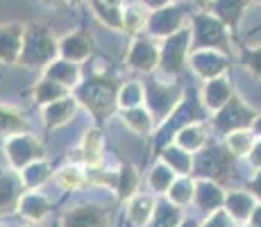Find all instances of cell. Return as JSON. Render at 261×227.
<instances>
[{"label": "cell", "mask_w": 261, "mask_h": 227, "mask_svg": "<svg viewBox=\"0 0 261 227\" xmlns=\"http://www.w3.org/2000/svg\"><path fill=\"white\" fill-rule=\"evenodd\" d=\"M118 89L120 84L112 75H93L75 87L73 95L80 100L95 120H107L114 112H118Z\"/></svg>", "instance_id": "cell-1"}, {"label": "cell", "mask_w": 261, "mask_h": 227, "mask_svg": "<svg viewBox=\"0 0 261 227\" xmlns=\"http://www.w3.org/2000/svg\"><path fill=\"white\" fill-rule=\"evenodd\" d=\"M237 161L239 157L229 153V148L223 143V139L212 136L207 141V145L193 155V178H204L225 184L237 170Z\"/></svg>", "instance_id": "cell-2"}, {"label": "cell", "mask_w": 261, "mask_h": 227, "mask_svg": "<svg viewBox=\"0 0 261 227\" xmlns=\"http://www.w3.org/2000/svg\"><path fill=\"white\" fill-rule=\"evenodd\" d=\"M145 87V107L152 112L154 120L164 123L170 114L177 109V105L182 103L187 89L173 78H164L159 73H150L148 80L143 82Z\"/></svg>", "instance_id": "cell-3"}, {"label": "cell", "mask_w": 261, "mask_h": 227, "mask_svg": "<svg viewBox=\"0 0 261 227\" xmlns=\"http://www.w3.org/2000/svg\"><path fill=\"white\" fill-rule=\"evenodd\" d=\"M209 114L207 107L202 105V100H200V93H195V91H187L182 98V103L177 105V109H175L173 114L168 116L164 123L157 125V130H154L152 134V141H154V153H157L159 148H164L166 143L173 141V136L177 134V130H182L184 125L193 123V120H209Z\"/></svg>", "instance_id": "cell-4"}, {"label": "cell", "mask_w": 261, "mask_h": 227, "mask_svg": "<svg viewBox=\"0 0 261 227\" xmlns=\"http://www.w3.org/2000/svg\"><path fill=\"white\" fill-rule=\"evenodd\" d=\"M191 41H193V50L214 48L225 55H232V30L207 9H200L191 16Z\"/></svg>", "instance_id": "cell-5"}, {"label": "cell", "mask_w": 261, "mask_h": 227, "mask_svg": "<svg viewBox=\"0 0 261 227\" xmlns=\"http://www.w3.org/2000/svg\"><path fill=\"white\" fill-rule=\"evenodd\" d=\"M259 112L254 107H250L239 93H234L229 98V103L225 107H220L218 112H214L209 116V130L214 132V136L223 139L225 134L237 132V130H248L254 125Z\"/></svg>", "instance_id": "cell-6"}, {"label": "cell", "mask_w": 261, "mask_h": 227, "mask_svg": "<svg viewBox=\"0 0 261 227\" xmlns=\"http://www.w3.org/2000/svg\"><path fill=\"white\" fill-rule=\"evenodd\" d=\"M162 45V57H159V75L164 78L177 80L184 73V68L189 66V57L193 50V41H191V23L187 28H182L179 32L170 34V37L159 41Z\"/></svg>", "instance_id": "cell-7"}, {"label": "cell", "mask_w": 261, "mask_h": 227, "mask_svg": "<svg viewBox=\"0 0 261 227\" xmlns=\"http://www.w3.org/2000/svg\"><path fill=\"white\" fill-rule=\"evenodd\" d=\"M59 57V39H55L43 28H34L25 32V43L18 64L25 68L43 70Z\"/></svg>", "instance_id": "cell-8"}, {"label": "cell", "mask_w": 261, "mask_h": 227, "mask_svg": "<svg viewBox=\"0 0 261 227\" xmlns=\"http://www.w3.org/2000/svg\"><path fill=\"white\" fill-rule=\"evenodd\" d=\"M191 16L193 14L189 12V7L184 3H170L159 9H150V21H148V28H145V34L162 41V39L187 28L191 23Z\"/></svg>", "instance_id": "cell-9"}, {"label": "cell", "mask_w": 261, "mask_h": 227, "mask_svg": "<svg viewBox=\"0 0 261 227\" xmlns=\"http://www.w3.org/2000/svg\"><path fill=\"white\" fill-rule=\"evenodd\" d=\"M5 155H7V161L12 168L23 170L25 166L34 164L39 159H46V148H43L41 139L34 136L32 132H18L5 139L3 143Z\"/></svg>", "instance_id": "cell-10"}, {"label": "cell", "mask_w": 261, "mask_h": 227, "mask_svg": "<svg viewBox=\"0 0 261 227\" xmlns=\"http://www.w3.org/2000/svg\"><path fill=\"white\" fill-rule=\"evenodd\" d=\"M159 57H162V45L159 39L150 34H137L129 43V50L125 55V66L137 70V73L150 75L159 70Z\"/></svg>", "instance_id": "cell-11"}, {"label": "cell", "mask_w": 261, "mask_h": 227, "mask_svg": "<svg viewBox=\"0 0 261 227\" xmlns=\"http://www.w3.org/2000/svg\"><path fill=\"white\" fill-rule=\"evenodd\" d=\"M189 68L193 70L195 78L207 82V80L220 78V75L227 73L229 55L220 53V50H214V48H195V50H191Z\"/></svg>", "instance_id": "cell-12"}, {"label": "cell", "mask_w": 261, "mask_h": 227, "mask_svg": "<svg viewBox=\"0 0 261 227\" xmlns=\"http://www.w3.org/2000/svg\"><path fill=\"white\" fill-rule=\"evenodd\" d=\"M25 191H28V186L23 182L21 170H0V216L18 214V205H21Z\"/></svg>", "instance_id": "cell-13"}, {"label": "cell", "mask_w": 261, "mask_h": 227, "mask_svg": "<svg viewBox=\"0 0 261 227\" xmlns=\"http://www.w3.org/2000/svg\"><path fill=\"white\" fill-rule=\"evenodd\" d=\"M59 227H109V214L105 207L93 203L75 205L62 214Z\"/></svg>", "instance_id": "cell-14"}, {"label": "cell", "mask_w": 261, "mask_h": 227, "mask_svg": "<svg viewBox=\"0 0 261 227\" xmlns=\"http://www.w3.org/2000/svg\"><path fill=\"white\" fill-rule=\"evenodd\" d=\"M25 25L21 23H5L0 25V64L14 66L18 64L25 43Z\"/></svg>", "instance_id": "cell-15"}, {"label": "cell", "mask_w": 261, "mask_h": 227, "mask_svg": "<svg viewBox=\"0 0 261 227\" xmlns=\"http://www.w3.org/2000/svg\"><path fill=\"white\" fill-rule=\"evenodd\" d=\"M225 195H227V191L223 189V184H220V182L204 180V178H195L193 207L202 211L204 216H209V214H214V211L223 209Z\"/></svg>", "instance_id": "cell-16"}, {"label": "cell", "mask_w": 261, "mask_h": 227, "mask_svg": "<svg viewBox=\"0 0 261 227\" xmlns=\"http://www.w3.org/2000/svg\"><path fill=\"white\" fill-rule=\"evenodd\" d=\"M80 109V100L75 95H66V98H59L55 103H48L41 107V120L46 130H59L64 125H68L75 118Z\"/></svg>", "instance_id": "cell-17"}, {"label": "cell", "mask_w": 261, "mask_h": 227, "mask_svg": "<svg viewBox=\"0 0 261 227\" xmlns=\"http://www.w3.org/2000/svg\"><path fill=\"white\" fill-rule=\"evenodd\" d=\"M75 155H77V157L68 159V161L84 164L87 168L102 166V157H105V134H102V130H100V128H89L87 132H84L82 141H80Z\"/></svg>", "instance_id": "cell-18"}, {"label": "cell", "mask_w": 261, "mask_h": 227, "mask_svg": "<svg viewBox=\"0 0 261 227\" xmlns=\"http://www.w3.org/2000/svg\"><path fill=\"white\" fill-rule=\"evenodd\" d=\"M234 93H237V91H234L232 82L227 80V75H220V78L207 80V82L202 84V89H200V100H202V105L207 107V112L214 114V112H218L220 107H225Z\"/></svg>", "instance_id": "cell-19"}, {"label": "cell", "mask_w": 261, "mask_h": 227, "mask_svg": "<svg viewBox=\"0 0 261 227\" xmlns=\"http://www.w3.org/2000/svg\"><path fill=\"white\" fill-rule=\"evenodd\" d=\"M93 53V39L84 30H75L59 39V57L71 59V62L82 64L84 59H89Z\"/></svg>", "instance_id": "cell-20"}, {"label": "cell", "mask_w": 261, "mask_h": 227, "mask_svg": "<svg viewBox=\"0 0 261 227\" xmlns=\"http://www.w3.org/2000/svg\"><path fill=\"white\" fill-rule=\"evenodd\" d=\"M50 209H53V203L46 193H41L39 189H28L21 198V205H18V216L28 223H41L50 214Z\"/></svg>", "instance_id": "cell-21"}, {"label": "cell", "mask_w": 261, "mask_h": 227, "mask_svg": "<svg viewBox=\"0 0 261 227\" xmlns=\"http://www.w3.org/2000/svg\"><path fill=\"white\" fill-rule=\"evenodd\" d=\"M118 114H120V123L129 132L139 136H152L154 130H157V120H154L152 112L145 105H139V107H132V109H118Z\"/></svg>", "instance_id": "cell-22"}, {"label": "cell", "mask_w": 261, "mask_h": 227, "mask_svg": "<svg viewBox=\"0 0 261 227\" xmlns=\"http://www.w3.org/2000/svg\"><path fill=\"white\" fill-rule=\"evenodd\" d=\"M257 205H259V200L254 198L252 191H239L237 189V191H227L223 209L227 211L239 225H243L250 220V216H252V211Z\"/></svg>", "instance_id": "cell-23"}, {"label": "cell", "mask_w": 261, "mask_h": 227, "mask_svg": "<svg viewBox=\"0 0 261 227\" xmlns=\"http://www.w3.org/2000/svg\"><path fill=\"white\" fill-rule=\"evenodd\" d=\"M209 139H212V134H209L207 120H193V123L184 125L182 130H177V134L173 136L175 143L182 145L184 150H189V153H193V155L198 153V150H202Z\"/></svg>", "instance_id": "cell-24"}, {"label": "cell", "mask_w": 261, "mask_h": 227, "mask_svg": "<svg viewBox=\"0 0 261 227\" xmlns=\"http://www.w3.org/2000/svg\"><path fill=\"white\" fill-rule=\"evenodd\" d=\"M43 78H50V80H55V82L64 84L66 89L75 91V87L82 82V68H80L77 62L57 57L53 64H48V66L43 68Z\"/></svg>", "instance_id": "cell-25"}, {"label": "cell", "mask_w": 261, "mask_h": 227, "mask_svg": "<svg viewBox=\"0 0 261 227\" xmlns=\"http://www.w3.org/2000/svg\"><path fill=\"white\" fill-rule=\"evenodd\" d=\"M157 195L152 193H134L129 200H125V218L132 227H145L154 211Z\"/></svg>", "instance_id": "cell-26"}, {"label": "cell", "mask_w": 261, "mask_h": 227, "mask_svg": "<svg viewBox=\"0 0 261 227\" xmlns=\"http://www.w3.org/2000/svg\"><path fill=\"white\" fill-rule=\"evenodd\" d=\"M248 5H250V0H212L204 9L212 12L214 16H218L232 32H237V28H239L241 18H243L245 9H248Z\"/></svg>", "instance_id": "cell-27"}, {"label": "cell", "mask_w": 261, "mask_h": 227, "mask_svg": "<svg viewBox=\"0 0 261 227\" xmlns=\"http://www.w3.org/2000/svg\"><path fill=\"white\" fill-rule=\"evenodd\" d=\"M184 220V207L175 205L166 195H157L154 211L145 227H177Z\"/></svg>", "instance_id": "cell-28"}, {"label": "cell", "mask_w": 261, "mask_h": 227, "mask_svg": "<svg viewBox=\"0 0 261 227\" xmlns=\"http://www.w3.org/2000/svg\"><path fill=\"white\" fill-rule=\"evenodd\" d=\"M55 184L62 191H77L82 189L84 184H89V168L84 164H77V161H68L62 168L55 170Z\"/></svg>", "instance_id": "cell-29"}, {"label": "cell", "mask_w": 261, "mask_h": 227, "mask_svg": "<svg viewBox=\"0 0 261 227\" xmlns=\"http://www.w3.org/2000/svg\"><path fill=\"white\" fill-rule=\"evenodd\" d=\"M157 157L162 161H166L177 175H193V153L184 150L182 145H177L175 141H170L164 148H159Z\"/></svg>", "instance_id": "cell-30"}, {"label": "cell", "mask_w": 261, "mask_h": 227, "mask_svg": "<svg viewBox=\"0 0 261 227\" xmlns=\"http://www.w3.org/2000/svg\"><path fill=\"white\" fill-rule=\"evenodd\" d=\"M175 180H177V173L170 168L166 161L157 159L152 164V168L148 170L145 184H148V189H150V193H152V195H166Z\"/></svg>", "instance_id": "cell-31"}, {"label": "cell", "mask_w": 261, "mask_h": 227, "mask_svg": "<svg viewBox=\"0 0 261 227\" xmlns=\"http://www.w3.org/2000/svg\"><path fill=\"white\" fill-rule=\"evenodd\" d=\"M89 7H91V14L100 25L123 32V5H109L105 0H89Z\"/></svg>", "instance_id": "cell-32"}, {"label": "cell", "mask_w": 261, "mask_h": 227, "mask_svg": "<svg viewBox=\"0 0 261 227\" xmlns=\"http://www.w3.org/2000/svg\"><path fill=\"white\" fill-rule=\"evenodd\" d=\"M139 170L132 164H120L116 168V182H114V193L118 200H129L134 193H139Z\"/></svg>", "instance_id": "cell-33"}, {"label": "cell", "mask_w": 261, "mask_h": 227, "mask_svg": "<svg viewBox=\"0 0 261 227\" xmlns=\"http://www.w3.org/2000/svg\"><path fill=\"white\" fill-rule=\"evenodd\" d=\"M150 21V7H145L143 3H132L127 7H123V32L132 34H143Z\"/></svg>", "instance_id": "cell-34"}, {"label": "cell", "mask_w": 261, "mask_h": 227, "mask_svg": "<svg viewBox=\"0 0 261 227\" xmlns=\"http://www.w3.org/2000/svg\"><path fill=\"white\" fill-rule=\"evenodd\" d=\"M71 93H73L71 89H66L64 84L55 82V80H50V78H43V75L32 87V98L39 107H43V105H48V103H55V100H59V98H66V95H71Z\"/></svg>", "instance_id": "cell-35"}, {"label": "cell", "mask_w": 261, "mask_h": 227, "mask_svg": "<svg viewBox=\"0 0 261 227\" xmlns=\"http://www.w3.org/2000/svg\"><path fill=\"white\" fill-rule=\"evenodd\" d=\"M254 141H257V132L252 128L248 130H237V132H229L223 136V143L229 148V153L237 155L239 159H245L248 153L252 150Z\"/></svg>", "instance_id": "cell-36"}, {"label": "cell", "mask_w": 261, "mask_h": 227, "mask_svg": "<svg viewBox=\"0 0 261 227\" xmlns=\"http://www.w3.org/2000/svg\"><path fill=\"white\" fill-rule=\"evenodd\" d=\"M21 175H23V182L28 189H41V186H46L48 182L55 178V170L46 159H39V161H34V164L25 166L21 170Z\"/></svg>", "instance_id": "cell-37"}, {"label": "cell", "mask_w": 261, "mask_h": 227, "mask_svg": "<svg viewBox=\"0 0 261 227\" xmlns=\"http://www.w3.org/2000/svg\"><path fill=\"white\" fill-rule=\"evenodd\" d=\"M193 193H195V178L193 175H177V180L173 182V186L168 189L166 198L173 200L179 207L193 205Z\"/></svg>", "instance_id": "cell-38"}, {"label": "cell", "mask_w": 261, "mask_h": 227, "mask_svg": "<svg viewBox=\"0 0 261 227\" xmlns=\"http://www.w3.org/2000/svg\"><path fill=\"white\" fill-rule=\"evenodd\" d=\"M145 105V87L139 80H129L123 82L118 89V109H132Z\"/></svg>", "instance_id": "cell-39"}, {"label": "cell", "mask_w": 261, "mask_h": 227, "mask_svg": "<svg viewBox=\"0 0 261 227\" xmlns=\"http://www.w3.org/2000/svg\"><path fill=\"white\" fill-rule=\"evenodd\" d=\"M18 132H28V123L23 120V116L16 109L0 105V139H7Z\"/></svg>", "instance_id": "cell-40"}, {"label": "cell", "mask_w": 261, "mask_h": 227, "mask_svg": "<svg viewBox=\"0 0 261 227\" xmlns=\"http://www.w3.org/2000/svg\"><path fill=\"white\" fill-rule=\"evenodd\" d=\"M239 62L248 73H252L254 78L261 80V45H254V48H241Z\"/></svg>", "instance_id": "cell-41"}, {"label": "cell", "mask_w": 261, "mask_h": 227, "mask_svg": "<svg viewBox=\"0 0 261 227\" xmlns=\"http://www.w3.org/2000/svg\"><path fill=\"white\" fill-rule=\"evenodd\" d=\"M200 227H239V223L225 209H218V211H214V214H209L207 218L200 223Z\"/></svg>", "instance_id": "cell-42"}, {"label": "cell", "mask_w": 261, "mask_h": 227, "mask_svg": "<svg viewBox=\"0 0 261 227\" xmlns=\"http://www.w3.org/2000/svg\"><path fill=\"white\" fill-rule=\"evenodd\" d=\"M245 159H248V164H250V168L252 170H261V136H257L252 150L248 153V157Z\"/></svg>", "instance_id": "cell-43"}, {"label": "cell", "mask_w": 261, "mask_h": 227, "mask_svg": "<svg viewBox=\"0 0 261 227\" xmlns=\"http://www.w3.org/2000/svg\"><path fill=\"white\" fill-rule=\"evenodd\" d=\"M248 191H252L254 198L261 203V170H254V175L248 182Z\"/></svg>", "instance_id": "cell-44"}, {"label": "cell", "mask_w": 261, "mask_h": 227, "mask_svg": "<svg viewBox=\"0 0 261 227\" xmlns=\"http://www.w3.org/2000/svg\"><path fill=\"white\" fill-rule=\"evenodd\" d=\"M248 225H252V227H261V203H259L257 207H254V211H252V216H250Z\"/></svg>", "instance_id": "cell-45"}, {"label": "cell", "mask_w": 261, "mask_h": 227, "mask_svg": "<svg viewBox=\"0 0 261 227\" xmlns=\"http://www.w3.org/2000/svg\"><path fill=\"white\" fill-rule=\"evenodd\" d=\"M141 3L145 5V7H150V9H159V7H164V5L175 3V0H141Z\"/></svg>", "instance_id": "cell-46"}, {"label": "cell", "mask_w": 261, "mask_h": 227, "mask_svg": "<svg viewBox=\"0 0 261 227\" xmlns=\"http://www.w3.org/2000/svg\"><path fill=\"white\" fill-rule=\"evenodd\" d=\"M177 227H200V223H198V220H195V218H184V220H182V223H179Z\"/></svg>", "instance_id": "cell-47"}, {"label": "cell", "mask_w": 261, "mask_h": 227, "mask_svg": "<svg viewBox=\"0 0 261 227\" xmlns=\"http://www.w3.org/2000/svg\"><path fill=\"white\" fill-rule=\"evenodd\" d=\"M252 130L257 132V136H261V114L257 116V120H254V125H252Z\"/></svg>", "instance_id": "cell-48"}, {"label": "cell", "mask_w": 261, "mask_h": 227, "mask_svg": "<svg viewBox=\"0 0 261 227\" xmlns=\"http://www.w3.org/2000/svg\"><path fill=\"white\" fill-rule=\"evenodd\" d=\"M193 3H195V5H200V7L204 9V7H207V5H209V3H212V0H193Z\"/></svg>", "instance_id": "cell-49"}, {"label": "cell", "mask_w": 261, "mask_h": 227, "mask_svg": "<svg viewBox=\"0 0 261 227\" xmlns=\"http://www.w3.org/2000/svg\"><path fill=\"white\" fill-rule=\"evenodd\" d=\"M105 3H109V5H123V0H105Z\"/></svg>", "instance_id": "cell-50"}, {"label": "cell", "mask_w": 261, "mask_h": 227, "mask_svg": "<svg viewBox=\"0 0 261 227\" xmlns=\"http://www.w3.org/2000/svg\"><path fill=\"white\" fill-rule=\"evenodd\" d=\"M66 3H71V5H82V3H87V0H66Z\"/></svg>", "instance_id": "cell-51"}, {"label": "cell", "mask_w": 261, "mask_h": 227, "mask_svg": "<svg viewBox=\"0 0 261 227\" xmlns=\"http://www.w3.org/2000/svg\"><path fill=\"white\" fill-rule=\"evenodd\" d=\"M28 227H46V225H41V223H30Z\"/></svg>", "instance_id": "cell-52"}, {"label": "cell", "mask_w": 261, "mask_h": 227, "mask_svg": "<svg viewBox=\"0 0 261 227\" xmlns=\"http://www.w3.org/2000/svg\"><path fill=\"white\" fill-rule=\"evenodd\" d=\"M250 5H261V0H250Z\"/></svg>", "instance_id": "cell-53"}, {"label": "cell", "mask_w": 261, "mask_h": 227, "mask_svg": "<svg viewBox=\"0 0 261 227\" xmlns=\"http://www.w3.org/2000/svg\"><path fill=\"white\" fill-rule=\"evenodd\" d=\"M239 227H252V225H248V223H243V225H239Z\"/></svg>", "instance_id": "cell-54"}]
</instances>
